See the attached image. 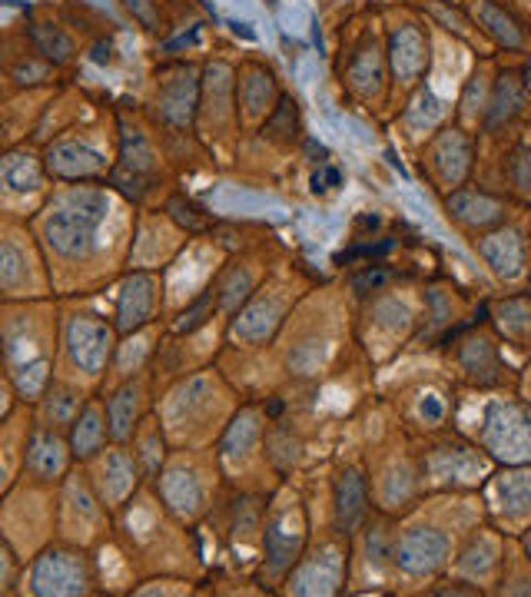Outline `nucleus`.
<instances>
[{"instance_id": "nucleus-39", "label": "nucleus", "mask_w": 531, "mask_h": 597, "mask_svg": "<svg viewBox=\"0 0 531 597\" xmlns=\"http://www.w3.org/2000/svg\"><path fill=\"white\" fill-rule=\"evenodd\" d=\"M475 249L478 256L485 259V266L501 279V282H514L524 276V266H528V243H524V233L511 223L498 226V230H488L481 236H475Z\"/></svg>"}, {"instance_id": "nucleus-36", "label": "nucleus", "mask_w": 531, "mask_h": 597, "mask_svg": "<svg viewBox=\"0 0 531 597\" xmlns=\"http://www.w3.org/2000/svg\"><path fill=\"white\" fill-rule=\"evenodd\" d=\"M283 100L279 81L273 74V67L246 61L236 71V107H240V127H263L266 117L276 110V104Z\"/></svg>"}, {"instance_id": "nucleus-26", "label": "nucleus", "mask_w": 531, "mask_h": 597, "mask_svg": "<svg viewBox=\"0 0 531 597\" xmlns=\"http://www.w3.org/2000/svg\"><path fill=\"white\" fill-rule=\"evenodd\" d=\"M478 445L495 465H531V408L514 398H491L481 412Z\"/></svg>"}, {"instance_id": "nucleus-41", "label": "nucleus", "mask_w": 531, "mask_h": 597, "mask_svg": "<svg viewBox=\"0 0 531 597\" xmlns=\"http://www.w3.org/2000/svg\"><path fill=\"white\" fill-rule=\"evenodd\" d=\"M385 74H389V54L382 51L375 34H362V41L352 47L346 61L342 84L359 97V100H375L385 90Z\"/></svg>"}, {"instance_id": "nucleus-29", "label": "nucleus", "mask_w": 531, "mask_h": 597, "mask_svg": "<svg viewBox=\"0 0 531 597\" xmlns=\"http://www.w3.org/2000/svg\"><path fill=\"white\" fill-rule=\"evenodd\" d=\"M190 233L170 220L167 210H140L137 216V233L130 246V269H153L163 273L173 266V259L190 246Z\"/></svg>"}, {"instance_id": "nucleus-18", "label": "nucleus", "mask_w": 531, "mask_h": 597, "mask_svg": "<svg viewBox=\"0 0 531 597\" xmlns=\"http://www.w3.org/2000/svg\"><path fill=\"white\" fill-rule=\"evenodd\" d=\"M24 594H31V597H97V594H107L100 551L77 547L67 541H51L38 557L28 561Z\"/></svg>"}, {"instance_id": "nucleus-51", "label": "nucleus", "mask_w": 531, "mask_h": 597, "mask_svg": "<svg viewBox=\"0 0 531 597\" xmlns=\"http://www.w3.org/2000/svg\"><path fill=\"white\" fill-rule=\"evenodd\" d=\"M445 117H448V107H445L425 84L415 87L412 100H408L405 110H402V124H405L412 134H432V130L442 127Z\"/></svg>"}, {"instance_id": "nucleus-53", "label": "nucleus", "mask_w": 531, "mask_h": 597, "mask_svg": "<svg viewBox=\"0 0 531 597\" xmlns=\"http://www.w3.org/2000/svg\"><path fill=\"white\" fill-rule=\"evenodd\" d=\"M491 322H495V329H498L505 339H514V342H531V299H524V296H511V299L495 302Z\"/></svg>"}, {"instance_id": "nucleus-50", "label": "nucleus", "mask_w": 531, "mask_h": 597, "mask_svg": "<svg viewBox=\"0 0 531 597\" xmlns=\"http://www.w3.org/2000/svg\"><path fill=\"white\" fill-rule=\"evenodd\" d=\"M130 448H134V455H137L147 481H153V478L160 475V468L167 465L170 451H173V445H170V438H167V428H163V422L157 418V412L137 428V435L130 438Z\"/></svg>"}, {"instance_id": "nucleus-17", "label": "nucleus", "mask_w": 531, "mask_h": 597, "mask_svg": "<svg viewBox=\"0 0 531 597\" xmlns=\"http://www.w3.org/2000/svg\"><path fill=\"white\" fill-rule=\"evenodd\" d=\"M51 296V266L31 220L0 213V302H31Z\"/></svg>"}, {"instance_id": "nucleus-37", "label": "nucleus", "mask_w": 531, "mask_h": 597, "mask_svg": "<svg viewBox=\"0 0 531 597\" xmlns=\"http://www.w3.org/2000/svg\"><path fill=\"white\" fill-rule=\"evenodd\" d=\"M501 564H505L501 537L491 534L488 527H471L461 537V544H458V551L452 557V574L485 587V584H498Z\"/></svg>"}, {"instance_id": "nucleus-47", "label": "nucleus", "mask_w": 531, "mask_h": 597, "mask_svg": "<svg viewBox=\"0 0 531 597\" xmlns=\"http://www.w3.org/2000/svg\"><path fill=\"white\" fill-rule=\"evenodd\" d=\"M28 41L54 67H71L77 61V41L67 34V28H61L54 21H44V18L31 14L28 18Z\"/></svg>"}, {"instance_id": "nucleus-3", "label": "nucleus", "mask_w": 531, "mask_h": 597, "mask_svg": "<svg viewBox=\"0 0 531 597\" xmlns=\"http://www.w3.org/2000/svg\"><path fill=\"white\" fill-rule=\"evenodd\" d=\"M61 345V299L0 302V352H4V382L21 402L38 405L57 379Z\"/></svg>"}, {"instance_id": "nucleus-25", "label": "nucleus", "mask_w": 531, "mask_h": 597, "mask_svg": "<svg viewBox=\"0 0 531 597\" xmlns=\"http://www.w3.org/2000/svg\"><path fill=\"white\" fill-rule=\"evenodd\" d=\"M200 90H203V71L193 64H170L157 74V90L150 104V117L167 134L187 137L197 134L200 117Z\"/></svg>"}, {"instance_id": "nucleus-61", "label": "nucleus", "mask_w": 531, "mask_h": 597, "mask_svg": "<svg viewBox=\"0 0 531 597\" xmlns=\"http://www.w3.org/2000/svg\"><path fill=\"white\" fill-rule=\"evenodd\" d=\"M266 4H269V8H276V0H266Z\"/></svg>"}, {"instance_id": "nucleus-30", "label": "nucleus", "mask_w": 531, "mask_h": 597, "mask_svg": "<svg viewBox=\"0 0 531 597\" xmlns=\"http://www.w3.org/2000/svg\"><path fill=\"white\" fill-rule=\"evenodd\" d=\"M448 359L458 369V375L475 385V388H501L508 379V369L498 355V342L491 339V332H485L478 322L465 326L458 335H452L448 342Z\"/></svg>"}, {"instance_id": "nucleus-33", "label": "nucleus", "mask_w": 531, "mask_h": 597, "mask_svg": "<svg viewBox=\"0 0 531 597\" xmlns=\"http://www.w3.org/2000/svg\"><path fill=\"white\" fill-rule=\"evenodd\" d=\"M471 163H475V147L468 140V134L458 127H445V130L432 134V140L422 153V170H425L428 183L445 196L452 190L465 186Z\"/></svg>"}, {"instance_id": "nucleus-2", "label": "nucleus", "mask_w": 531, "mask_h": 597, "mask_svg": "<svg viewBox=\"0 0 531 597\" xmlns=\"http://www.w3.org/2000/svg\"><path fill=\"white\" fill-rule=\"evenodd\" d=\"M110 547L124 557L134 584L147 577H187L203 584L210 577L200 527L183 524L150 481L114 514Z\"/></svg>"}, {"instance_id": "nucleus-11", "label": "nucleus", "mask_w": 531, "mask_h": 597, "mask_svg": "<svg viewBox=\"0 0 531 597\" xmlns=\"http://www.w3.org/2000/svg\"><path fill=\"white\" fill-rule=\"evenodd\" d=\"M160 501L193 527L213 514L226 494V478L216 458V448H173L160 475L150 481Z\"/></svg>"}, {"instance_id": "nucleus-12", "label": "nucleus", "mask_w": 531, "mask_h": 597, "mask_svg": "<svg viewBox=\"0 0 531 597\" xmlns=\"http://www.w3.org/2000/svg\"><path fill=\"white\" fill-rule=\"evenodd\" d=\"M216 458L223 478L236 491L273 494L286 478H279L266 448V408L259 398H246L233 415L230 428L216 441Z\"/></svg>"}, {"instance_id": "nucleus-43", "label": "nucleus", "mask_w": 531, "mask_h": 597, "mask_svg": "<svg viewBox=\"0 0 531 597\" xmlns=\"http://www.w3.org/2000/svg\"><path fill=\"white\" fill-rule=\"evenodd\" d=\"M71 448L77 455L81 465H87L91 458H97L110 441H114V431H110V415H107V402L100 392H94L84 405V412L77 415V422L71 425Z\"/></svg>"}, {"instance_id": "nucleus-55", "label": "nucleus", "mask_w": 531, "mask_h": 597, "mask_svg": "<svg viewBox=\"0 0 531 597\" xmlns=\"http://www.w3.org/2000/svg\"><path fill=\"white\" fill-rule=\"evenodd\" d=\"M200 580H187V577H147L137 580L127 594L130 597H157V594H170V597H183V594H200Z\"/></svg>"}, {"instance_id": "nucleus-54", "label": "nucleus", "mask_w": 531, "mask_h": 597, "mask_svg": "<svg viewBox=\"0 0 531 597\" xmlns=\"http://www.w3.org/2000/svg\"><path fill=\"white\" fill-rule=\"evenodd\" d=\"M28 584V561L0 537V597H18Z\"/></svg>"}, {"instance_id": "nucleus-42", "label": "nucleus", "mask_w": 531, "mask_h": 597, "mask_svg": "<svg viewBox=\"0 0 531 597\" xmlns=\"http://www.w3.org/2000/svg\"><path fill=\"white\" fill-rule=\"evenodd\" d=\"M163 339H167V319L153 322V326H144V329H137L130 335H120V345H117V355H114V369L107 375L104 392L110 385L144 372V369H153V362H157V355L163 349Z\"/></svg>"}, {"instance_id": "nucleus-52", "label": "nucleus", "mask_w": 531, "mask_h": 597, "mask_svg": "<svg viewBox=\"0 0 531 597\" xmlns=\"http://www.w3.org/2000/svg\"><path fill=\"white\" fill-rule=\"evenodd\" d=\"M160 210H167L170 220H173L177 226H183L190 236H206V233H213V230L220 226V220L210 216V213H206L190 193H183V190H173V193L163 200Z\"/></svg>"}, {"instance_id": "nucleus-46", "label": "nucleus", "mask_w": 531, "mask_h": 597, "mask_svg": "<svg viewBox=\"0 0 531 597\" xmlns=\"http://www.w3.org/2000/svg\"><path fill=\"white\" fill-rule=\"evenodd\" d=\"M495 498L505 518L528 521L531 518V465H505L495 475Z\"/></svg>"}, {"instance_id": "nucleus-56", "label": "nucleus", "mask_w": 531, "mask_h": 597, "mask_svg": "<svg viewBox=\"0 0 531 597\" xmlns=\"http://www.w3.org/2000/svg\"><path fill=\"white\" fill-rule=\"evenodd\" d=\"M505 180L514 193H531V147H514L508 153Z\"/></svg>"}, {"instance_id": "nucleus-16", "label": "nucleus", "mask_w": 531, "mask_h": 597, "mask_svg": "<svg viewBox=\"0 0 531 597\" xmlns=\"http://www.w3.org/2000/svg\"><path fill=\"white\" fill-rule=\"evenodd\" d=\"M269 498L273 494L236 491L226 484L223 501L203 521V527L213 531V541L223 551L233 574L256 580V567L263 561V518H266Z\"/></svg>"}, {"instance_id": "nucleus-34", "label": "nucleus", "mask_w": 531, "mask_h": 597, "mask_svg": "<svg viewBox=\"0 0 531 597\" xmlns=\"http://www.w3.org/2000/svg\"><path fill=\"white\" fill-rule=\"evenodd\" d=\"M445 216L468 236H481L511 220V200L481 186H458L445 196Z\"/></svg>"}, {"instance_id": "nucleus-32", "label": "nucleus", "mask_w": 531, "mask_h": 597, "mask_svg": "<svg viewBox=\"0 0 531 597\" xmlns=\"http://www.w3.org/2000/svg\"><path fill=\"white\" fill-rule=\"evenodd\" d=\"M104 402H107V415H110V431H114V441H127L137 435V428L153 415L157 408V398H160V388H157V379H153V369H144L117 385H110L107 392H100Z\"/></svg>"}, {"instance_id": "nucleus-15", "label": "nucleus", "mask_w": 531, "mask_h": 597, "mask_svg": "<svg viewBox=\"0 0 531 597\" xmlns=\"http://www.w3.org/2000/svg\"><path fill=\"white\" fill-rule=\"evenodd\" d=\"M0 537L24 561L57 541V484L21 475L8 491H0Z\"/></svg>"}, {"instance_id": "nucleus-31", "label": "nucleus", "mask_w": 531, "mask_h": 597, "mask_svg": "<svg viewBox=\"0 0 531 597\" xmlns=\"http://www.w3.org/2000/svg\"><path fill=\"white\" fill-rule=\"evenodd\" d=\"M84 468H87L94 488L100 491V498L107 501V508L114 514L147 484V475H144V468H140V461H137V455H134V448L127 441H110Z\"/></svg>"}, {"instance_id": "nucleus-4", "label": "nucleus", "mask_w": 531, "mask_h": 597, "mask_svg": "<svg viewBox=\"0 0 531 597\" xmlns=\"http://www.w3.org/2000/svg\"><path fill=\"white\" fill-rule=\"evenodd\" d=\"M243 402L236 382L220 369V362H210L173 379L160 392L153 412L173 448H216Z\"/></svg>"}, {"instance_id": "nucleus-59", "label": "nucleus", "mask_w": 531, "mask_h": 597, "mask_svg": "<svg viewBox=\"0 0 531 597\" xmlns=\"http://www.w3.org/2000/svg\"><path fill=\"white\" fill-rule=\"evenodd\" d=\"M425 11H428L438 24H445L448 31H455V34H465V31H468V28H465V21H461L458 14H448L445 8H435L432 0H425Z\"/></svg>"}, {"instance_id": "nucleus-7", "label": "nucleus", "mask_w": 531, "mask_h": 597, "mask_svg": "<svg viewBox=\"0 0 531 597\" xmlns=\"http://www.w3.org/2000/svg\"><path fill=\"white\" fill-rule=\"evenodd\" d=\"M120 345V329L114 312L97 306V296L61 299V345H57V379L74 382L87 392H104Z\"/></svg>"}, {"instance_id": "nucleus-28", "label": "nucleus", "mask_w": 531, "mask_h": 597, "mask_svg": "<svg viewBox=\"0 0 531 597\" xmlns=\"http://www.w3.org/2000/svg\"><path fill=\"white\" fill-rule=\"evenodd\" d=\"M240 107H236V71L226 61H213L203 67V90H200V117L197 134L213 147L236 134Z\"/></svg>"}, {"instance_id": "nucleus-38", "label": "nucleus", "mask_w": 531, "mask_h": 597, "mask_svg": "<svg viewBox=\"0 0 531 597\" xmlns=\"http://www.w3.org/2000/svg\"><path fill=\"white\" fill-rule=\"evenodd\" d=\"M385 54H389V71H392L395 84L415 90L425 81V74H428V38L415 21H402L389 31Z\"/></svg>"}, {"instance_id": "nucleus-20", "label": "nucleus", "mask_w": 531, "mask_h": 597, "mask_svg": "<svg viewBox=\"0 0 531 597\" xmlns=\"http://www.w3.org/2000/svg\"><path fill=\"white\" fill-rule=\"evenodd\" d=\"M114 537V511L94 488L84 465L57 484V541L100 551Z\"/></svg>"}, {"instance_id": "nucleus-44", "label": "nucleus", "mask_w": 531, "mask_h": 597, "mask_svg": "<svg viewBox=\"0 0 531 597\" xmlns=\"http://www.w3.org/2000/svg\"><path fill=\"white\" fill-rule=\"evenodd\" d=\"M94 392L74 385V382H64V379H54V385L47 388V395L34 405V415L41 425H51V428H61V431H71V425L77 422V415L84 412L87 398Z\"/></svg>"}, {"instance_id": "nucleus-13", "label": "nucleus", "mask_w": 531, "mask_h": 597, "mask_svg": "<svg viewBox=\"0 0 531 597\" xmlns=\"http://www.w3.org/2000/svg\"><path fill=\"white\" fill-rule=\"evenodd\" d=\"M432 494H422L402 518L395 534V584L405 590V584H422V590L438 580L445 567H452V557L458 551L452 527L435 518Z\"/></svg>"}, {"instance_id": "nucleus-27", "label": "nucleus", "mask_w": 531, "mask_h": 597, "mask_svg": "<svg viewBox=\"0 0 531 597\" xmlns=\"http://www.w3.org/2000/svg\"><path fill=\"white\" fill-rule=\"evenodd\" d=\"M117 299H114V319L120 335H130L144 326L163 322L170 312V299H167V279L163 273L153 269H127L124 279L114 286Z\"/></svg>"}, {"instance_id": "nucleus-6", "label": "nucleus", "mask_w": 531, "mask_h": 597, "mask_svg": "<svg viewBox=\"0 0 531 597\" xmlns=\"http://www.w3.org/2000/svg\"><path fill=\"white\" fill-rule=\"evenodd\" d=\"M322 282L309 266H302L293 253L266 276V282L246 299V306L226 322V345L230 355H259L266 352L276 335L283 332L286 319L299 306V299Z\"/></svg>"}, {"instance_id": "nucleus-9", "label": "nucleus", "mask_w": 531, "mask_h": 597, "mask_svg": "<svg viewBox=\"0 0 531 597\" xmlns=\"http://www.w3.org/2000/svg\"><path fill=\"white\" fill-rule=\"evenodd\" d=\"M319 471H322V488H319L322 518H316V521H329L339 534L352 537L362 527V521L372 514V508H375L372 481H369V468H365L359 415L349 418L339 445L319 465Z\"/></svg>"}, {"instance_id": "nucleus-62", "label": "nucleus", "mask_w": 531, "mask_h": 597, "mask_svg": "<svg viewBox=\"0 0 531 597\" xmlns=\"http://www.w3.org/2000/svg\"><path fill=\"white\" fill-rule=\"evenodd\" d=\"M528 289H531V276H528Z\"/></svg>"}, {"instance_id": "nucleus-60", "label": "nucleus", "mask_w": 531, "mask_h": 597, "mask_svg": "<svg viewBox=\"0 0 531 597\" xmlns=\"http://www.w3.org/2000/svg\"><path fill=\"white\" fill-rule=\"evenodd\" d=\"M518 544H521V551H524V554L531 557V524H528V527L521 531V537H518Z\"/></svg>"}, {"instance_id": "nucleus-1", "label": "nucleus", "mask_w": 531, "mask_h": 597, "mask_svg": "<svg viewBox=\"0 0 531 597\" xmlns=\"http://www.w3.org/2000/svg\"><path fill=\"white\" fill-rule=\"evenodd\" d=\"M140 206L110 183H54L31 220L57 299L100 296L130 269Z\"/></svg>"}, {"instance_id": "nucleus-49", "label": "nucleus", "mask_w": 531, "mask_h": 597, "mask_svg": "<svg viewBox=\"0 0 531 597\" xmlns=\"http://www.w3.org/2000/svg\"><path fill=\"white\" fill-rule=\"evenodd\" d=\"M471 18L481 28V34L491 38L498 47H505V51H521L524 47L521 24L505 8H498L495 0H471Z\"/></svg>"}, {"instance_id": "nucleus-5", "label": "nucleus", "mask_w": 531, "mask_h": 597, "mask_svg": "<svg viewBox=\"0 0 531 597\" xmlns=\"http://www.w3.org/2000/svg\"><path fill=\"white\" fill-rule=\"evenodd\" d=\"M362 422V448H365V468L372 481V501L375 508L402 518L422 494V465H418V445L415 435L402 425V418L392 412L385 398H369L359 412Z\"/></svg>"}, {"instance_id": "nucleus-8", "label": "nucleus", "mask_w": 531, "mask_h": 597, "mask_svg": "<svg viewBox=\"0 0 531 597\" xmlns=\"http://www.w3.org/2000/svg\"><path fill=\"white\" fill-rule=\"evenodd\" d=\"M408 279L355 299V342L372 369L395 362L408 345H415L425 326V292H412Z\"/></svg>"}, {"instance_id": "nucleus-24", "label": "nucleus", "mask_w": 531, "mask_h": 597, "mask_svg": "<svg viewBox=\"0 0 531 597\" xmlns=\"http://www.w3.org/2000/svg\"><path fill=\"white\" fill-rule=\"evenodd\" d=\"M91 134L97 130H61L44 143V163L54 183H107L120 147H100Z\"/></svg>"}, {"instance_id": "nucleus-19", "label": "nucleus", "mask_w": 531, "mask_h": 597, "mask_svg": "<svg viewBox=\"0 0 531 597\" xmlns=\"http://www.w3.org/2000/svg\"><path fill=\"white\" fill-rule=\"evenodd\" d=\"M352 571V537L339 534L329 521H316L309 547L283 580L286 597H336L349 594Z\"/></svg>"}, {"instance_id": "nucleus-22", "label": "nucleus", "mask_w": 531, "mask_h": 597, "mask_svg": "<svg viewBox=\"0 0 531 597\" xmlns=\"http://www.w3.org/2000/svg\"><path fill=\"white\" fill-rule=\"evenodd\" d=\"M418 465H422L425 494L468 491L481 484L485 475L495 468L491 455L481 445H468V441L442 438V435H432L425 445H418Z\"/></svg>"}, {"instance_id": "nucleus-48", "label": "nucleus", "mask_w": 531, "mask_h": 597, "mask_svg": "<svg viewBox=\"0 0 531 597\" xmlns=\"http://www.w3.org/2000/svg\"><path fill=\"white\" fill-rule=\"evenodd\" d=\"M256 134L276 150H296L299 143H306V137H302V110H299L296 97L283 94V100L276 104V110L266 117V124Z\"/></svg>"}, {"instance_id": "nucleus-35", "label": "nucleus", "mask_w": 531, "mask_h": 597, "mask_svg": "<svg viewBox=\"0 0 531 597\" xmlns=\"http://www.w3.org/2000/svg\"><path fill=\"white\" fill-rule=\"evenodd\" d=\"M77 455L71 448V435L61 431V428H51V425H41L34 422V431H31V445H28V455H24V471L28 478H38L44 484H61L74 468H77Z\"/></svg>"}, {"instance_id": "nucleus-40", "label": "nucleus", "mask_w": 531, "mask_h": 597, "mask_svg": "<svg viewBox=\"0 0 531 597\" xmlns=\"http://www.w3.org/2000/svg\"><path fill=\"white\" fill-rule=\"evenodd\" d=\"M34 422L38 415H34V405L28 402L0 415V491H8L24 471V455L31 445Z\"/></svg>"}, {"instance_id": "nucleus-57", "label": "nucleus", "mask_w": 531, "mask_h": 597, "mask_svg": "<svg viewBox=\"0 0 531 597\" xmlns=\"http://www.w3.org/2000/svg\"><path fill=\"white\" fill-rule=\"evenodd\" d=\"M342 186V173L326 160V163H319L316 167V173H312V193L316 196H326V193H336Z\"/></svg>"}, {"instance_id": "nucleus-23", "label": "nucleus", "mask_w": 531, "mask_h": 597, "mask_svg": "<svg viewBox=\"0 0 531 597\" xmlns=\"http://www.w3.org/2000/svg\"><path fill=\"white\" fill-rule=\"evenodd\" d=\"M51 173L44 163V153H38L31 143L8 147L0 157V213L34 220L38 210L54 193Z\"/></svg>"}, {"instance_id": "nucleus-21", "label": "nucleus", "mask_w": 531, "mask_h": 597, "mask_svg": "<svg viewBox=\"0 0 531 597\" xmlns=\"http://www.w3.org/2000/svg\"><path fill=\"white\" fill-rule=\"evenodd\" d=\"M395 534L399 518L372 508L362 527L352 534V571L349 594H395Z\"/></svg>"}, {"instance_id": "nucleus-58", "label": "nucleus", "mask_w": 531, "mask_h": 597, "mask_svg": "<svg viewBox=\"0 0 531 597\" xmlns=\"http://www.w3.org/2000/svg\"><path fill=\"white\" fill-rule=\"evenodd\" d=\"M124 8H127L147 31H157V28H160V8H157V0H124Z\"/></svg>"}, {"instance_id": "nucleus-14", "label": "nucleus", "mask_w": 531, "mask_h": 597, "mask_svg": "<svg viewBox=\"0 0 531 597\" xmlns=\"http://www.w3.org/2000/svg\"><path fill=\"white\" fill-rule=\"evenodd\" d=\"M117 124H120V157L107 183L140 210L163 206V200L177 186H173V177L157 137L144 124H130L124 114Z\"/></svg>"}, {"instance_id": "nucleus-45", "label": "nucleus", "mask_w": 531, "mask_h": 597, "mask_svg": "<svg viewBox=\"0 0 531 597\" xmlns=\"http://www.w3.org/2000/svg\"><path fill=\"white\" fill-rule=\"evenodd\" d=\"M524 100H528V84L521 81V74L514 71H505L491 94H488V107H485V130H501L508 127L521 110H524Z\"/></svg>"}, {"instance_id": "nucleus-10", "label": "nucleus", "mask_w": 531, "mask_h": 597, "mask_svg": "<svg viewBox=\"0 0 531 597\" xmlns=\"http://www.w3.org/2000/svg\"><path fill=\"white\" fill-rule=\"evenodd\" d=\"M312 527H316V518H312L306 488L296 478H286L273 491L266 518H263V561L256 567V584L266 594H279L283 580L289 577L296 561L309 547Z\"/></svg>"}]
</instances>
